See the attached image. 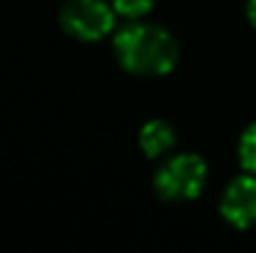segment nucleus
<instances>
[{"mask_svg": "<svg viewBox=\"0 0 256 253\" xmlns=\"http://www.w3.org/2000/svg\"><path fill=\"white\" fill-rule=\"evenodd\" d=\"M110 2H112L114 12L122 15V17H127V20L144 17L152 10V5H154V0H110Z\"/></svg>", "mask_w": 256, "mask_h": 253, "instance_id": "0eeeda50", "label": "nucleus"}, {"mask_svg": "<svg viewBox=\"0 0 256 253\" xmlns=\"http://www.w3.org/2000/svg\"><path fill=\"white\" fill-rule=\"evenodd\" d=\"M112 50L117 62L127 72L144 75V77L170 75L179 60V47L170 30L140 20H132L130 25L117 30L112 40Z\"/></svg>", "mask_w": 256, "mask_h": 253, "instance_id": "f257e3e1", "label": "nucleus"}, {"mask_svg": "<svg viewBox=\"0 0 256 253\" xmlns=\"http://www.w3.org/2000/svg\"><path fill=\"white\" fill-rule=\"evenodd\" d=\"M246 15H249V22L256 27V0H246Z\"/></svg>", "mask_w": 256, "mask_h": 253, "instance_id": "6e6552de", "label": "nucleus"}, {"mask_svg": "<svg viewBox=\"0 0 256 253\" xmlns=\"http://www.w3.org/2000/svg\"><path fill=\"white\" fill-rule=\"evenodd\" d=\"M114 7L104 0H68L60 10V25L75 40L97 42L114 27Z\"/></svg>", "mask_w": 256, "mask_h": 253, "instance_id": "7ed1b4c3", "label": "nucleus"}, {"mask_svg": "<svg viewBox=\"0 0 256 253\" xmlns=\"http://www.w3.org/2000/svg\"><path fill=\"white\" fill-rule=\"evenodd\" d=\"M206 184V164L199 154H176L154 174V191L164 201H192Z\"/></svg>", "mask_w": 256, "mask_h": 253, "instance_id": "f03ea898", "label": "nucleus"}, {"mask_svg": "<svg viewBox=\"0 0 256 253\" xmlns=\"http://www.w3.org/2000/svg\"><path fill=\"white\" fill-rule=\"evenodd\" d=\"M174 142H176V134H174L172 124L162 122V119H152L140 129V149L150 159H160V157L170 154L174 149Z\"/></svg>", "mask_w": 256, "mask_h": 253, "instance_id": "39448f33", "label": "nucleus"}, {"mask_svg": "<svg viewBox=\"0 0 256 253\" xmlns=\"http://www.w3.org/2000/svg\"><path fill=\"white\" fill-rule=\"evenodd\" d=\"M222 216L234 229H254L256 226V174H244L229 181L219 201Z\"/></svg>", "mask_w": 256, "mask_h": 253, "instance_id": "20e7f679", "label": "nucleus"}, {"mask_svg": "<svg viewBox=\"0 0 256 253\" xmlns=\"http://www.w3.org/2000/svg\"><path fill=\"white\" fill-rule=\"evenodd\" d=\"M239 162H242V167L244 171H249V174H256V122L254 124H249L246 129H244V134H242V139H239Z\"/></svg>", "mask_w": 256, "mask_h": 253, "instance_id": "423d86ee", "label": "nucleus"}]
</instances>
